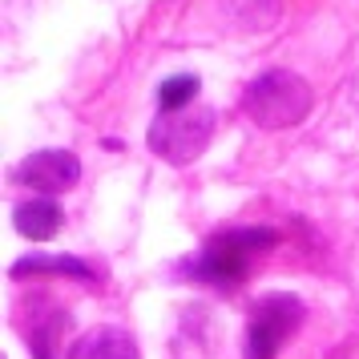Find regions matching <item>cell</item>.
<instances>
[{
	"label": "cell",
	"instance_id": "cell-2",
	"mask_svg": "<svg viewBox=\"0 0 359 359\" xmlns=\"http://www.w3.org/2000/svg\"><path fill=\"white\" fill-rule=\"evenodd\" d=\"M243 109L262 130L299 126L311 114V85L303 77L287 73V69H271V73H262V77H255V81L246 85Z\"/></svg>",
	"mask_w": 359,
	"mask_h": 359
},
{
	"label": "cell",
	"instance_id": "cell-10",
	"mask_svg": "<svg viewBox=\"0 0 359 359\" xmlns=\"http://www.w3.org/2000/svg\"><path fill=\"white\" fill-rule=\"evenodd\" d=\"M194 97H198L194 73H178V77L162 81V89H158V105L162 109H186V105H194Z\"/></svg>",
	"mask_w": 359,
	"mask_h": 359
},
{
	"label": "cell",
	"instance_id": "cell-6",
	"mask_svg": "<svg viewBox=\"0 0 359 359\" xmlns=\"http://www.w3.org/2000/svg\"><path fill=\"white\" fill-rule=\"evenodd\" d=\"M65 323H69V315L57 303H49V299H33V303L20 307V335L29 343L33 359H57Z\"/></svg>",
	"mask_w": 359,
	"mask_h": 359
},
{
	"label": "cell",
	"instance_id": "cell-5",
	"mask_svg": "<svg viewBox=\"0 0 359 359\" xmlns=\"http://www.w3.org/2000/svg\"><path fill=\"white\" fill-rule=\"evenodd\" d=\"M81 178V165L69 149H41V154H29L25 162L13 170V182L17 186H29L36 194H65L69 186H77Z\"/></svg>",
	"mask_w": 359,
	"mask_h": 359
},
{
	"label": "cell",
	"instance_id": "cell-9",
	"mask_svg": "<svg viewBox=\"0 0 359 359\" xmlns=\"http://www.w3.org/2000/svg\"><path fill=\"white\" fill-rule=\"evenodd\" d=\"M13 226L25 234V238H36V243H45L53 238L57 230H61V206L53 202V198H29V202H20L17 210H13Z\"/></svg>",
	"mask_w": 359,
	"mask_h": 359
},
{
	"label": "cell",
	"instance_id": "cell-1",
	"mask_svg": "<svg viewBox=\"0 0 359 359\" xmlns=\"http://www.w3.org/2000/svg\"><path fill=\"white\" fill-rule=\"evenodd\" d=\"M278 234L271 226H234L218 230L206 238L198 255H186L178 262V278H194V283H210L218 291H230L234 283H243L250 271V259L259 250H271Z\"/></svg>",
	"mask_w": 359,
	"mask_h": 359
},
{
	"label": "cell",
	"instance_id": "cell-4",
	"mask_svg": "<svg viewBox=\"0 0 359 359\" xmlns=\"http://www.w3.org/2000/svg\"><path fill=\"white\" fill-rule=\"evenodd\" d=\"M303 323V303L287 291L262 294L250 307L246 319V351L243 359H275L278 347L294 335V327Z\"/></svg>",
	"mask_w": 359,
	"mask_h": 359
},
{
	"label": "cell",
	"instance_id": "cell-7",
	"mask_svg": "<svg viewBox=\"0 0 359 359\" xmlns=\"http://www.w3.org/2000/svg\"><path fill=\"white\" fill-rule=\"evenodd\" d=\"M65 359H142V351H137V343L126 327L101 323L93 331H85L81 339L69 347Z\"/></svg>",
	"mask_w": 359,
	"mask_h": 359
},
{
	"label": "cell",
	"instance_id": "cell-8",
	"mask_svg": "<svg viewBox=\"0 0 359 359\" xmlns=\"http://www.w3.org/2000/svg\"><path fill=\"white\" fill-rule=\"evenodd\" d=\"M33 275H65V278H81V283H93V271L85 259H73V255H25L8 266V278H33Z\"/></svg>",
	"mask_w": 359,
	"mask_h": 359
},
{
	"label": "cell",
	"instance_id": "cell-3",
	"mask_svg": "<svg viewBox=\"0 0 359 359\" xmlns=\"http://www.w3.org/2000/svg\"><path fill=\"white\" fill-rule=\"evenodd\" d=\"M214 137V109L186 105V109H162V117L149 126V149L170 165H190L202 158V149Z\"/></svg>",
	"mask_w": 359,
	"mask_h": 359
}]
</instances>
